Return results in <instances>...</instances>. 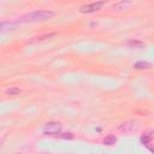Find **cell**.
Returning <instances> with one entry per match:
<instances>
[{
  "label": "cell",
  "mask_w": 154,
  "mask_h": 154,
  "mask_svg": "<svg viewBox=\"0 0 154 154\" xmlns=\"http://www.w3.org/2000/svg\"><path fill=\"white\" fill-rule=\"evenodd\" d=\"M118 129L123 132H129V131H132L134 129H136V123L132 122V120H129V122H125V123H122Z\"/></svg>",
  "instance_id": "277c9868"
},
{
  "label": "cell",
  "mask_w": 154,
  "mask_h": 154,
  "mask_svg": "<svg viewBox=\"0 0 154 154\" xmlns=\"http://www.w3.org/2000/svg\"><path fill=\"white\" fill-rule=\"evenodd\" d=\"M61 131V124L58 122H51L47 123L43 126V134L46 136H58Z\"/></svg>",
  "instance_id": "7a4b0ae2"
},
{
  "label": "cell",
  "mask_w": 154,
  "mask_h": 154,
  "mask_svg": "<svg viewBox=\"0 0 154 154\" xmlns=\"http://www.w3.org/2000/svg\"><path fill=\"white\" fill-rule=\"evenodd\" d=\"M43 154H47V153H43Z\"/></svg>",
  "instance_id": "9a60e30c"
},
{
  "label": "cell",
  "mask_w": 154,
  "mask_h": 154,
  "mask_svg": "<svg viewBox=\"0 0 154 154\" xmlns=\"http://www.w3.org/2000/svg\"><path fill=\"white\" fill-rule=\"evenodd\" d=\"M150 67H152V64L148 61H144V60H140L134 64V69H136V70H148Z\"/></svg>",
  "instance_id": "8992f818"
},
{
  "label": "cell",
  "mask_w": 154,
  "mask_h": 154,
  "mask_svg": "<svg viewBox=\"0 0 154 154\" xmlns=\"http://www.w3.org/2000/svg\"><path fill=\"white\" fill-rule=\"evenodd\" d=\"M54 16V12L51 10H37V11H32L29 12L26 14H24L20 19V22L24 23H34V22H45L51 19Z\"/></svg>",
  "instance_id": "6da1fadb"
},
{
  "label": "cell",
  "mask_w": 154,
  "mask_h": 154,
  "mask_svg": "<svg viewBox=\"0 0 154 154\" xmlns=\"http://www.w3.org/2000/svg\"><path fill=\"white\" fill-rule=\"evenodd\" d=\"M54 35H55V32L45 34V35H42V36H37V37H35V40H32V41H34V42H37V41H43V40H46V38H49V37L54 36Z\"/></svg>",
  "instance_id": "30bf717a"
},
{
  "label": "cell",
  "mask_w": 154,
  "mask_h": 154,
  "mask_svg": "<svg viewBox=\"0 0 154 154\" xmlns=\"http://www.w3.org/2000/svg\"><path fill=\"white\" fill-rule=\"evenodd\" d=\"M105 5V1H96V2H91V4H87L79 7V12L81 13H93L99 11L102 6Z\"/></svg>",
  "instance_id": "3957f363"
},
{
  "label": "cell",
  "mask_w": 154,
  "mask_h": 154,
  "mask_svg": "<svg viewBox=\"0 0 154 154\" xmlns=\"http://www.w3.org/2000/svg\"><path fill=\"white\" fill-rule=\"evenodd\" d=\"M130 5H131V2H129V1H120V2L114 4L113 5V8H116V10H125Z\"/></svg>",
  "instance_id": "9c48e42d"
},
{
  "label": "cell",
  "mask_w": 154,
  "mask_h": 154,
  "mask_svg": "<svg viewBox=\"0 0 154 154\" xmlns=\"http://www.w3.org/2000/svg\"><path fill=\"white\" fill-rule=\"evenodd\" d=\"M58 137L64 138V140H73V135L72 134H60V135H58Z\"/></svg>",
  "instance_id": "7c38bea8"
},
{
  "label": "cell",
  "mask_w": 154,
  "mask_h": 154,
  "mask_svg": "<svg viewBox=\"0 0 154 154\" xmlns=\"http://www.w3.org/2000/svg\"><path fill=\"white\" fill-rule=\"evenodd\" d=\"M116 142H117V137L114 135H112V134L107 135L103 138V144L105 146H113V144H116Z\"/></svg>",
  "instance_id": "52a82bcc"
},
{
  "label": "cell",
  "mask_w": 154,
  "mask_h": 154,
  "mask_svg": "<svg viewBox=\"0 0 154 154\" xmlns=\"http://www.w3.org/2000/svg\"><path fill=\"white\" fill-rule=\"evenodd\" d=\"M14 154H20V153H14Z\"/></svg>",
  "instance_id": "5bb4252c"
},
{
  "label": "cell",
  "mask_w": 154,
  "mask_h": 154,
  "mask_svg": "<svg viewBox=\"0 0 154 154\" xmlns=\"http://www.w3.org/2000/svg\"><path fill=\"white\" fill-rule=\"evenodd\" d=\"M128 45L129 46H131V47H136V48H141V47H143V42L142 41H137V40H131V41H129L128 42Z\"/></svg>",
  "instance_id": "8fae6325"
},
{
  "label": "cell",
  "mask_w": 154,
  "mask_h": 154,
  "mask_svg": "<svg viewBox=\"0 0 154 154\" xmlns=\"http://www.w3.org/2000/svg\"><path fill=\"white\" fill-rule=\"evenodd\" d=\"M5 93L10 96H16V95H19L20 94V89L18 87H10L5 90Z\"/></svg>",
  "instance_id": "ba28073f"
},
{
  "label": "cell",
  "mask_w": 154,
  "mask_h": 154,
  "mask_svg": "<svg viewBox=\"0 0 154 154\" xmlns=\"http://www.w3.org/2000/svg\"><path fill=\"white\" fill-rule=\"evenodd\" d=\"M152 152H153V153H154V148H152Z\"/></svg>",
  "instance_id": "4fadbf2b"
},
{
  "label": "cell",
  "mask_w": 154,
  "mask_h": 154,
  "mask_svg": "<svg viewBox=\"0 0 154 154\" xmlns=\"http://www.w3.org/2000/svg\"><path fill=\"white\" fill-rule=\"evenodd\" d=\"M153 137H154V131H146V132H143L141 135V143L147 146L152 141Z\"/></svg>",
  "instance_id": "5b68a950"
}]
</instances>
